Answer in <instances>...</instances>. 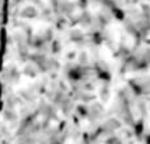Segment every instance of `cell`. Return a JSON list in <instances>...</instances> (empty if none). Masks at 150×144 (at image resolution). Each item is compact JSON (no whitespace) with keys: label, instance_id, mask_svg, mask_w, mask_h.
Masks as SVG:
<instances>
[{"label":"cell","instance_id":"1","mask_svg":"<svg viewBox=\"0 0 150 144\" xmlns=\"http://www.w3.org/2000/svg\"><path fill=\"white\" fill-rule=\"evenodd\" d=\"M4 14H6V0H0V56L3 46V28H4Z\"/></svg>","mask_w":150,"mask_h":144}]
</instances>
